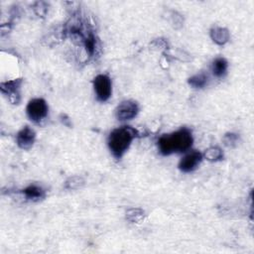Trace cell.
<instances>
[{
	"label": "cell",
	"mask_w": 254,
	"mask_h": 254,
	"mask_svg": "<svg viewBox=\"0 0 254 254\" xmlns=\"http://www.w3.org/2000/svg\"><path fill=\"white\" fill-rule=\"evenodd\" d=\"M191 131L186 127L179 129L171 134H165L158 140L160 153L168 156L174 153L187 152L192 144Z\"/></svg>",
	"instance_id": "cell-1"
},
{
	"label": "cell",
	"mask_w": 254,
	"mask_h": 254,
	"mask_svg": "<svg viewBox=\"0 0 254 254\" xmlns=\"http://www.w3.org/2000/svg\"><path fill=\"white\" fill-rule=\"evenodd\" d=\"M137 135V131L130 126H122L112 130L107 140L112 155L117 159L121 158Z\"/></svg>",
	"instance_id": "cell-2"
},
{
	"label": "cell",
	"mask_w": 254,
	"mask_h": 254,
	"mask_svg": "<svg viewBox=\"0 0 254 254\" xmlns=\"http://www.w3.org/2000/svg\"><path fill=\"white\" fill-rule=\"evenodd\" d=\"M48 104L43 98H34L29 101L26 111L28 117L35 123H40L48 116Z\"/></svg>",
	"instance_id": "cell-3"
},
{
	"label": "cell",
	"mask_w": 254,
	"mask_h": 254,
	"mask_svg": "<svg viewBox=\"0 0 254 254\" xmlns=\"http://www.w3.org/2000/svg\"><path fill=\"white\" fill-rule=\"evenodd\" d=\"M112 84L111 79L106 74H98L93 79V87L95 91V95L98 101L105 102L107 101L112 92Z\"/></svg>",
	"instance_id": "cell-4"
},
{
	"label": "cell",
	"mask_w": 254,
	"mask_h": 254,
	"mask_svg": "<svg viewBox=\"0 0 254 254\" xmlns=\"http://www.w3.org/2000/svg\"><path fill=\"white\" fill-rule=\"evenodd\" d=\"M202 161V154L196 150L187 153L179 163V168L184 173H190L194 171Z\"/></svg>",
	"instance_id": "cell-5"
},
{
	"label": "cell",
	"mask_w": 254,
	"mask_h": 254,
	"mask_svg": "<svg viewBox=\"0 0 254 254\" xmlns=\"http://www.w3.org/2000/svg\"><path fill=\"white\" fill-rule=\"evenodd\" d=\"M139 111L138 104L133 100L122 101L115 110V115L118 120L125 121L134 118Z\"/></svg>",
	"instance_id": "cell-6"
},
{
	"label": "cell",
	"mask_w": 254,
	"mask_h": 254,
	"mask_svg": "<svg viewBox=\"0 0 254 254\" xmlns=\"http://www.w3.org/2000/svg\"><path fill=\"white\" fill-rule=\"evenodd\" d=\"M22 80L21 79H13L5 82H1L0 89L2 93L8 96V99L14 103L18 104L20 102V85Z\"/></svg>",
	"instance_id": "cell-7"
},
{
	"label": "cell",
	"mask_w": 254,
	"mask_h": 254,
	"mask_svg": "<svg viewBox=\"0 0 254 254\" xmlns=\"http://www.w3.org/2000/svg\"><path fill=\"white\" fill-rule=\"evenodd\" d=\"M35 139H36V133L29 126H25L24 128H22L16 136V142L18 146L24 150L30 149L34 144Z\"/></svg>",
	"instance_id": "cell-8"
},
{
	"label": "cell",
	"mask_w": 254,
	"mask_h": 254,
	"mask_svg": "<svg viewBox=\"0 0 254 254\" xmlns=\"http://www.w3.org/2000/svg\"><path fill=\"white\" fill-rule=\"evenodd\" d=\"M210 38L217 45H224L230 39V34L227 29L221 27H214L210 30Z\"/></svg>",
	"instance_id": "cell-9"
},
{
	"label": "cell",
	"mask_w": 254,
	"mask_h": 254,
	"mask_svg": "<svg viewBox=\"0 0 254 254\" xmlns=\"http://www.w3.org/2000/svg\"><path fill=\"white\" fill-rule=\"evenodd\" d=\"M23 193L26 198L31 200H40L45 197V190L38 185H30L23 190Z\"/></svg>",
	"instance_id": "cell-10"
},
{
	"label": "cell",
	"mask_w": 254,
	"mask_h": 254,
	"mask_svg": "<svg viewBox=\"0 0 254 254\" xmlns=\"http://www.w3.org/2000/svg\"><path fill=\"white\" fill-rule=\"evenodd\" d=\"M228 68L227 61L224 58H216L211 64L212 74L216 77H222Z\"/></svg>",
	"instance_id": "cell-11"
},
{
	"label": "cell",
	"mask_w": 254,
	"mask_h": 254,
	"mask_svg": "<svg viewBox=\"0 0 254 254\" xmlns=\"http://www.w3.org/2000/svg\"><path fill=\"white\" fill-rule=\"evenodd\" d=\"M202 157H204L209 162H216L223 158V153L219 147L212 146L204 151Z\"/></svg>",
	"instance_id": "cell-12"
},
{
	"label": "cell",
	"mask_w": 254,
	"mask_h": 254,
	"mask_svg": "<svg viewBox=\"0 0 254 254\" xmlns=\"http://www.w3.org/2000/svg\"><path fill=\"white\" fill-rule=\"evenodd\" d=\"M189 83L194 88H202L207 83V75L204 73H197L189 78Z\"/></svg>",
	"instance_id": "cell-13"
},
{
	"label": "cell",
	"mask_w": 254,
	"mask_h": 254,
	"mask_svg": "<svg viewBox=\"0 0 254 254\" xmlns=\"http://www.w3.org/2000/svg\"><path fill=\"white\" fill-rule=\"evenodd\" d=\"M144 210L141 208H130L126 212V217L132 222H140L144 218Z\"/></svg>",
	"instance_id": "cell-14"
},
{
	"label": "cell",
	"mask_w": 254,
	"mask_h": 254,
	"mask_svg": "<svg viewBox=\"0 0 254 254\" xmlns=\"http://www.w3.org/2000/svg\"><path fill=\"white\" fill-rule=\"evenodd\" d=\"M83 185V180L80 177H71L65 183V188L69 190L78 189Z\"/></svg>",
	"instance_id": "cell-15"
},
{
	"label": "cell",
	"mask_w": 254,
	"mask_h": 254,
	"mask_svg": "<svg viewBox=\"0 0 254 254\" xmlns=\"http://www.w3.org/2000/svg\"><path fill=\"white\" fill-rule=\"evenodd\" d=\"M238 135L234 134V133H227L226 135H224L223 137V143L225 146L227 147H235L238 143Z\"/></svg>",
	"instance_id": "cell-16"
}]
</instances>
